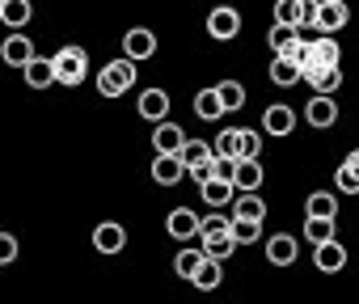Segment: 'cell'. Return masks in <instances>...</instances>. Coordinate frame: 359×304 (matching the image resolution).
I'll use <instances>...</instances> for the list:
<instances>
[{
  "label": "cell",
  "instance_id": "cell-1",
  "mask_svg": "<svg viewBox=\"0 0 359 304\" xmlns=\"http://www.w3.org/2000/svg\"><path fill=\"white\" fill-rule=\"evenodd\" d=\"M135 64L140 60H131V55H123V60H114V64H106L102 72H97V93L102 97H123L131 85H135Z\"/></svg>",
  "mask_w": 359,
  "mask_h": 304
},
{
  "label": "cell",
  "instance_id": "cell-2",
  "mask_svg": "<svg viewBox=\"0 0 359 304\" xmlns=\"http://www.w3.org/2000/svg\"><path fill=\"white\" fill-rule=\"evenodd\" d=\"M51 60H55V85H81L89 76V55L81 47H64Z\"/></svg>",
  "mask_w": 359,
  "mask_h": 304
},
{
  "label": "cell",
  "instance_id": "cell-3",
  "mask_svg": "<svg viewBox=\"0 0 359 304\" xmlns=\"http://www.w3.org/2000/svg\"><path fill=\"white\" fill-rule=\"evenodd\" d=\"M208 34L220 39V43H224V39H237V34H241V13L229 9V5L212 9V13H208Z\"/></svg>",
  "mask_w": 359,
  "mask_h": 304
},
{
  "label": "cell",
  "instance_id": "cell-4",
  "mask_svg": "<svg viewBox=\"0 0 359 304\" xmlns=\"http://www.w3.org/2000/svg\"><path fill=\"white\" fill-rule=\"evenodd\" d=\"M262 131H266V135H292V131H296V110L283 106V102L266 106V114H262Z\"/></svg>",
  "mask_w": 359,
  "mask_h": 304
},
{
  "label": "cell",
  "instance_id": "cell-5",
  "mask_svg": "<svg viewBox=\"0 0 359 304\" xmlns=\"http://www.w3.org/2000/svg\"><path fill=\"white\" fill-rule=\"evenodd\" d=\"M351 22V9L342 0H321V13H317V34H338Z\"/></svg>",
  "mask_w": 359,
  "mask_h": 304
},
{
  "label": "cell",
  "instance_id": "cell-6",
  "mask_svg": "<svg viewBox=\"0 0 359 304\" xmlns=\"http://www.w3.org/2000/svg\"><path fill=\"white\" fill-rule=\"evenodd\" d=\"M182 174H187V165H182L177 152H156V161H152V182L156 186H173Z\"/></svg>",
  "mask_w": 359,
  "mask_h": 304
},
{
  "label": "cell",
  "instance_id": "cell-7",
  "mask_svg": "<svg viewBox=\"0 0 359 304\" xmlns=\"http://www.w3.org/2000/svg\"><path fill=\"white\" fill-rule=\"evenodd\" d=\"M304 118H309L313 127H321V131H325V127H334V123H338V106H334V93H317V97L304 106Z\"/></svg>",
  "mask_w": 359,
  "mask_h": 304
},
{
  "label": "cell",
  "instance_id": "cell-8",
  "mask_svg": "<svg viewBox=\"0 0 359 304\" xmlns=\"http://www.w3.org/2000/svg\"><path fill=\"white\" fill-rule=\"evenodd\" d=\"M123 245H127V228H123V224L106 220V224L93 228V249H97V254H118Z\"/></svg>",
  "mask_w": 359,
  "mask_h": 304
},
{
  "label": "cell",
  "instance_id": "cell-9",
  "mask_svg": "<svg viewBox=\"0 0 359 304\" xmlns=\"http://www.w3.org/2000/svg\"><path fill=\"white\" fill-rule=\"evenodd\" d=\"M165 228H169V237H177V241H191V237H199V216H195L191 207H173L169 220H165Z\"/></svg>",
  "mask_w": 359,
  "mask_h": 304
},
{
  "label": "cell",
  "instance_id": "cell-10",
  "mask_svg": "<svg viewBox=\"0 0 359 304\" xmlns=\"http://www.w3.org/2000/svg\"><path fill=\"white\" fill-rule=\"evenodd\" d=\"M123 51H127L131 60H148V55H156V34L144 30V26H135V30L123 34Z\"/></svg>",
  "mask_w": 359,
  "mask_h": 304
},
{
  "label": "cell",
  "instance_id": "cell-11",
  "mask_svg": "<svg viewBox=\"0 0 359 304\" xmlns=\"http://www.w3.org/2000/svg\"><path fill=\"white\" fill-rule=\"evenodd\" d=\"M182 144H187V135H182V127H177V123H169V118L152 123V148L156 152H177Z\"/></svg>",
  "mask_w": 359,
  "mask_h": 304
},
{
  "label": "cell",
  "instance_id": "cell-12",
  "mask_svg": "<svg viewBox=\"0 0 359 304\" xmlns=\"http://www.w3.org/2000/svg\"><path fill=\"white\" fill-rule=\"evenodd\" d=\"M0 60L13 64V68H26V64L34 60V43H30L26 34H9V39H5V47H0Z\"/></svg>",
  "mask_w": 359,
  "mask_h": 304
},
{
  "label": "cell",
  "instance_id": "cell-13",
  "mask_svg": "<svg viewBox=\"0 0 359 304\" xmlns=\"http://www.w3.org/2000/svg\"><path fill=\"white\" fill-rule=\"evenodd\" d=\"M140 118H148V123L169 118V93L165 89H144L140 93Z\"/></svg>",
  "mask_w": 359,
  "mask_h": 304
},
{
  "label": "cell",
  "instance_id": "cell-14",
  "mask_svg": "<svg viewBox=\"0 0 359 304\" xmlns=\"http://www.w3.org/2000/svg\"><path fill=\"white\" fill-rule=\"evenodd\" d=\"M22 72H26V85H30V89H51V85H55V60L34 55Z\"/></svg>",
  "mask_w": 359,
  "mask_h": 304
},
{
  "label": "cell",
  "instance_id": "cell-15",
  "mask_svg": "<svg viewBox=\"0 0 359 304\" xmlns=\"http://www.w3.org/2000/svg\"><path fill=\"white\" fill-rule=\"evenodd\" d=\"M233 186L237 191H258L262 186V161L258 157H241L237 161V174H233Z\"/></svg>",
  "mask_w": 359,
  "mask_h": 304
},
{
  "label": "cell",
  "instance_id": "cell-16",
  "mask_svg": "<svg viewBox=\"0 0 359 304\" xmlns=\"http://www.w3.org/2000/svg\"><path fill=\"white\" fill-rule=\"evenodd\" d=\"M233 191H237V186H233L229 178H208V182L199 186V195H203L208 207H224V203H233V199H237Z\"/></svg>",
  "mask_w": 359,
  "mask_h": 304
},
{
  "label": "cell",
  "instance_id": "cell-17",
  "mask_svg": "<svg viewBox=\"0 0 359 304\" xmlns=\"http://www.w3.org/2000/svg\"><path fill=\"white\" fill-rule=\"evenodd\" d=\"M233 216H241V220H266V203H262V195H258V191H237V199H233Z\"/></svg>",
  "mask_w": 359,
  "mask_h": 304
},
{
  "label": "cell",
  "instance_id": "cell-18",
  "mask_svg": "<svg viewBox=\"0 0 359 304\" xmlns=\"http://www.w3.org/2000/svg\"><path fill=\"white\" fill-rule=\"evenodd\" d=\"M271 81H275L279 89L300 85V64H296L292 55H275V60H271Z\"/></svg>",
  "mask_w": 359,
  "mask_h": 304
},
{
  "label": "cell",
  "instance_id": "cell-19",
  "mask_svg": "<svg viewBox=\"0 0 359 304\" xmlns=\"http://www.w3.org/2000/svg\"><path fill=\"white\" fill-rule=\"evenodd\" d=\"M266 258H271L275 266H292V262H296V237L275 233V237L266 241Z\"/></svg>",
  "mask_w": 359,
  "mask_h": 304
},
{
  "label": "cell",
  "instance_id": "cell-20",
  "mask_svg": "<svg viewBox=\"0 0 359 304\" xmlns=\"http://www.w3.org/2000/svg\"><path fill=\"white\" fill-rule=\"evenodd\" d=\"M195 114H199L203 123H220V118H224V102H220L216 85H212V89H203V93L195 97Z\"/></svg>",
  "mask_w": 359,
  "mask_h": 304
},
{
  "label": "cell",
  "instance_id": "cell-21",
  "mask_svg": "<svg viewBox=\"0 0 359 304\" xmlns=\"http://www.w3.org/2000/svg\"><path fill=\"white\" fill-rule=\"evenodd\" d=\"M313 249H317V270H342L346 266V249L338 241H321Z\"/></svg>",
  "mask_w": 359,
  "mask_h": 304
},
{
  "label": "cell",
  "instance_id": "cell-22",
  "mask_svg": "<svg viewBox=\"0 0 359 304\" xmlns=\"http://www.w3.org/2000/svg\"><path fill=\"white\" fill-rule=\"evenodd\" d=\"M220 279H224L220 258H212V254H208V258L199 262V270H195V279H191V283H195L199 291H212V287H220Z\"/></svg>",
  "mask_w": 359,
  "mask_h": 304
},
{
  "label": "cell",
  "instance_id": "cell-23",
  "mask_svg": "<svg viewBox=\"0 0 359 304\" xmlns=\"http://www.w3.org/2000/svg\"><path fill=\"white\" fill-rule=\"evenodd\" d=\"M30 18H34L30 0H5V5H0V22H5V26H13V30H22Z\"/></svg>",
  "mask_w": 359,
  "mask_h": 304
},
{
  "label": "cell",
  "instance_id": "cell-24",
  "mask_svg": "<svg viewBox=\"0 0 359 304\" xmlns=\"http://www.w3.org/2000/svg\"><path fill=\"white\" fill-rule=\"evenodd\" d=\"M296 39H300V26H292V22H275V26H271V34H266V43H271V51H275V55H283Z\"/></svg>",
  "mask_w": 359,
  "mask_h": 304
},
{
  "label": "cell",
  "instance_id": "cell-25",
  "mask_svg": "<svg viewBox=\"0 0 359 304\" xmlns=\"http://www.w3.org/2000/svg\"><path fill=\"white\" fill-rule=\"evenodd\" d=\"M334 216H309L304 220V241H313V245H321V241H334Z\"/></svg>",
  "mask_w": 359,
  "mask_h": 304
},
{
  "label": "cell",
  "instance_id": "cell-26",
  "mask_svg": "<svg viewBox=\"0 0 359 304\" xmlns=\"http://www.w3.org/2000/svg\"><path fill=\"white\" fill-rule=\"evenodd\" d=\"M177 157H182V165H187V170H195L199 161H212V157H216V148H212V144H203V139H187L182 148H177Z\"/></svg>",
  "mask_w": 359,
  "mask_h": 304
},
{
  "label": "cell",
  "instance_id": "cell-27",
  "mask_svg": "<svg viewBox=\"0 0 359 304\" xmlns=\"http://www.w3.org/2000/svg\"><path fill=\"white\" fill-rule=\"evenodd\" d=\"M338 43H334V34H317L313 43H309V60H317V64H338Z\"/></svg>",
  "mask_w": 359,
  "mask_h": 304
},
{
  "label": "cell",
  "instance_id": "cell-28",
  "mask_svg": "<svg viewBox=\"0 0 359 304\" xmlns=\"http://www.w3.org/2000/svg\"><path fill=\"white\" fill-rule=\"evenodd\" d=\"M208 258V249L199 245V249H177V258H173V270L182 275V279H195V270H199V262Z\"/></svg>",
  "mask_w": 359,
  "mask_h": 304
},
{
  "label": "cell",
  "instance_id": "cell-29",
  "mask_svg": "<svg viewBox=\"0 0 359 304\" xmlns=\"http://www.w3.org/2000/svg\"><path fill=\"white\" fill-rule=\"evenodd\" d=\"M304 212H309V216H334V220H338V195H330V191H317V195H309Z\"/></svg>",
  "mask_w": 359,
  "mask_h": 304
},
{
  "label": "cell",
  "instance_id": "cell-30",
  "mask_svg": "<svg viewBox=\"0 0 359 304\" xmlns=\"http://www.w3.org/2000/svg\"><path fill=\"white\" fill-rule=\"evenodd\" d=\"M203 249H208L212 258H220V262H224V258L237 249V237H233V228H229V233H212V237H203Z\"/></svg>",
  "mask_w": 359,
  "mask_h": 304
},
{
  "label": "cell",
  "instance_id": "cell-31",
  "mask_svg": "<svg viewBox=\"0 0 359 304\" xmlns=\"http://www.w3.org/2000/svg\"><path fill=\"white\" fill-rule=\"evenodd\" d=\"M212 148H216V157H241V131L237 127H224Z\"/></svg>",
  "mask_w": 359,
  "mask_h": 304
},
{
  "label": "cell",
  "instance_id": "cell-32",
  "mask_svg": "<svg viewBox=\"0 0 359 304\" xmlns=\"http://www.w3.org/2000/svg\"><path fill=\"white\" fill-rule=\"evenodd\" d=\"M216 93H220V102H224V114L245 106V89H241L237 81H220V85H216Z\"/></svg>",
  "mask_w": 359,
  "mask_h": 304
},
{
  "label": "cell",
  "instance_id": "cell-33",
  "mask_svg": "<svg viewBox=\"0 0 359 304\" xmlns=\"http://www.w3.org/2000/svg\"><path fill=\"white\" fill-rule=\"evenodd\" d=\"M233 237H237V245H254V241L262 237V220H241V216H233Z\"/></svg>",
  "mask_w": 359,
  "mask_h": 304
},
{
  "label": "cell",
  "instance_id": "cell-34",
  "mask_svg": "<svg viewBox=\"0 0 359 304\" xmlns=\"http://www.w3.org/2000/svg\"><path fill=\"white\" fill-rule=\"evenodd\" d=\"M334 186H338V195H359V174L351 170V161H342L334 170Z\"/></svg>",
  "mask_w": 359,
  "mask_h": 304
},
{
  "label": "cell",
  "instance_id": "cell-35",
  "mask_svg": "<svg viewBox=\"0 0 359 304\" xmlns=\"http://www.w3.org/2000/svg\"><path fill=\"white\" fill-rule=\"evenodd\" d=\"M229 228H233V220H229V216H220V212H212V216H203V220H199V237L229 233Z\"/></svg>",
  "mask_w": 359,
  "mask_h": 304
},
{
  "label": "cell",
  "instance_id": "cell-36",
  "mask_svg": "<svg viewBox=\"0 0 359 304\" xmlns=\"http://www.w3.org/2000/svg\"><path fill=\"white\" fill-rule=\"evenodd\" d=\"M317 13H321V0H300V30H317Z\"/></svg>",
  "mask_w": 359,
  "mask_h": 304
},
{
  "label": "cell",
  "instance_id": "cell-37",
  "mask_svg": "<svg viewBox=\"0 0 359 304\" xmlns=\"http://www.w3.org/2000/svg\"><path fill=\"white\" fill-rule=\"evenodd\" d=\"M275 22H300V0H279V5H275Z\"/></svg>",
  "mask_w": 359,
  "mask_h": 304
},
{
  "label": "cell",
  "instance_id": "cell-38",
  "mask_svg": "<svg viewBox=\"0 0 359 304\" xmlns=\"http://www.w3.org/2000/svg\"><path fill=\"white\" fill-rule=\"evenodd\" d=\"M262 152V131H241V157H258Z\"/></svg>",
  "mask_w": 359,
  "mask_h": 304
},
{
  "label": "cell",
  "instance_id": "cell-39",
  "mask_svg": "<svg viewBox=\"0 0 359 304\" xmlns=\"http://www.w3.org/2000/svg\"><path fill=\"white\" fill-rule=\"evenodd\" d=\"M18 258V237L13 233H0V266Z\"/></svg>",
  "mask_w": 359,
  "mask_h": 304
},
{
  "label": "cell",
  "instance_id": "cell-40",
  "mask_svg": "<svg viewBox=\"0 0 359 304\" xmlns=\"http://www.w3.org/2000/svg\"><path fill=\"white\" fill-rule=\"evenodd\" d=\"M187 174H191V178L203 186L208 178H216V157H212V161H199V165H195V170H187Z\"/></svg>",
  "mask_w": 359,
  "mask_h": 304
},
{
  "label": "cell",
  "instance_id": "cell-41",
  "mask_svg": "<svg viewBox=\"0 0 359 304\" xmlns=\"http://www.w3.org/2000/svg\"><path fill=\"white\" fill-rule=\"evenodd\" d=\"M237 161H241V157H216V178H229V182H233Z\"/></svg>",
  "mask_w": 359,
  "mask_h": 304
},
{
  "label": "cell",
  "instance_id": "cell-42",
  "mask_svg": "<svg viewBox=\"0 0 359 304\" xmlns=\"http://www.w3.org/2000/svg\"><path fill=\"white\" fill-rule=\"evenodd\" d=\"M346 161H351V170L359 174V152H351V157H346Z\"/></svg>",
  "mask_w": 359,
  "mask_h": 304
},
{
  "label": "cell",
  "instance_id": "cell-43",
  "mask_svg": "<svg viewBox=\"0 0 359 304\" xmlns=\"http://www.w3.org/2000/svg\"><path fill=\"white\" fill-rule=\"evenodd\" d=\"M0 5H5V0H0Z\"/></svg>",
  "mask_w": 359,
  "mask_h": 304
}]
</instances>
